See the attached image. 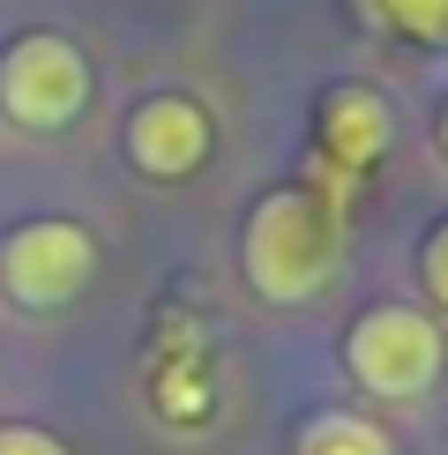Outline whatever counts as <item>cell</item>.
I'll return each instance as SVG.
<instances>
[{"label": "cell", "mask_w": 448, "mask_h": 455, "mask_svg": "<svg viewBox=\"0 0 448 455\" xmlns=\"http://www.w3.org/2000/svg\"><path fill=\"white\" fill-rule=\"evenodd\" d=\"M0 455H68L52 433H30V426H0Z\"/></svg>", "instance_id": "obj_8"}, {"label": "cell", "mask_w": 448, "mask_h": 455, "mask_svg": "<svg viewBox=\"0 0 448 455\" xmlns=\"http://www.w3.org/2000/svg\"><path fill=\"white\" fill-rule=\"evenodd\" d=\"M90 98V68L68 37L30 30L0 52V105L15 112L23 127H68Z\"/></svg>", "instance_id": "obj_2"}, {"label": "cell", "mask_w": 448, "mask_h": 455, "mask_svg": "<svg viewBox=\"0 0 448 455\" xmlns=\"http://www.w3.org/2000/svg\"><path fill=\"white\" fill-rule=\"evenodd\" d=\"M127 157L149 180H187L210 157V112L195 98H142V112L127 120Z\"/></svg>", "instance_id": "obj_5"}, {"label": "cell", "mask_w": 448, "mask_h": 455, "mask_svg": "<svg viewBox=\"0 0 448 455\" xmlns=\"http://www.w3.org/2000/svg\"><path fill=\"white\" fill-rule=\"evenodd\" d=\"M299 455H388V441L373 426H359V419H322L299 441Z\"/></svg>", "instance_id": "obj_6"}, {"label": "cell", "mask_w": 448, "mask_h": 455, "mask_svg": "<svg viewBox=\"0 0 448 455\" xmlns=\"http://www.w3.org/2000/svg\"><path fill=\"white\" fill-rule=\"evenodd\" d=\"M441 149H448V112H441Z\"/></svg>", "instance_id": "obj_10"}, {"label": "cell", "mask_w": 448, "mask_h": 455, "mask_svg": "<svg viewBox=\"0 0 448 455\" xmlns=\"http://www.w3.org/2000/svg\"><path fill=\"white\" fill-rule=\"evenodd\" d=\"M247 276L261 299H276V307H299V299H314L322 283L336 276V239L322 210H314L307 195H269L247 224Z\"/></svg>", "instance_id": "obj_1"}, {"label": "cell", "mask_w": 448, "mask_h": 455, "mask_svg": "<svg viewBox=\"0 0 448 455\" xmlns=\"http://www.w3.org/2000/svg\"><path fill=\"white\" fill-rule=\"evenodd\" d=\"M344 358H351V373H359V388L404 403V395L434 388V373H441V336H434V321H426V314L381 307V314H366L359 329H351Z\"/></svg>", "instance_id": "obj_3"}, {"label": "cell", "mask_w": 448, "mask_h": 455, "mask_svg": "<svg viewBox=\"0 0 448 455\" xmlns=\"http://www.w3.org/2000/svg\"><path fill=\"white\" fill-rule=\"evenodd\" d=\"M426 291H434L441 307H448V224L434 232V246H426Z\"/></svg>", "instance_id": "obj_9"}, {"label": "cell", "mask_w": 448, "mask_h": 455, "mask_svg": "<svg viewBox=\"0 0 448 455\" xmlns=\"http://www.w3.org/2000/svg\"><path fill=\"white\" fill-rule=\"evenodd\" d=\"M381 23H396L411 37H448V0H373Z\"/></svg>", "instance_id": "obj_7"}, {"label": "cell", "mask_w": 448, "mask_h": 455, "mask_svg": "<svg viewBox=\"0 0 448 455\" xmlns=\"http://www.w3.org/2000/svg\"><path fill=\"white\" fill-rule=\"evenodd\" d=\"M90 269H98V246L68 217H37L0 246V283L15 291V307H68Z\"/></svg>", "instance_id": "obj_4"}]
</instances>
